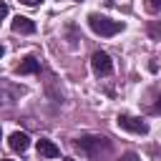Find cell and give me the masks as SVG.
<instances>
[{
	"instance_id": "obj_1",
	"label": "cell",
	"mask_w": 161,
	"mask_h": 161,
	"mask_svg": "<svg viewBox=\"0 0 161 161\" xmlns=\"http://www.w3.org/2000/svg\"><path fill=\"white\" fill-rule=\"evenodd\" d=\"M75 148L83 156H88L91 161H103L113 151V146H111V141L106 136H83V138L75 141Z\"/></svg>"
},
{
	"instance_id": "obj_2",
	"label": "cell",
	"mask_w": 161,
	"mask_h": 161,
	"mask_svg": "<svg viewBox=\"0 0 161 161\" xmlns=\"http://www.w3.org/2000/svg\"><path fill=\"white\" fill-rule=\"evenodd\" d=\"M88 25H91V30L96 35H103V38H111V35H116V33L123 30V23L121 20H111V18L98 15V13H91L88 15Z\"/></svg>"
},
{
	"instance_id": "obj_3",
	"label": "cell",
	"mask_w": 161,
	"mask_h": 161,
	"mask_svg": "<svg viewBox=\"0 0 161 161\" xmlns=\"http://www.w3.org/2000/svg\"><path fill=\"white\" fill-rule=\"evenodd\" d=\"M116 121H118V128H123V131H131V133H148V123H146L143 118H138V116L121 113Z\"/></svg>"
},
{
	"instance_id": "obj_4",
	"label": "cell",
	"mask_w": 161,
	"mask_h": 161,
	"mask_svg": "<svg viewBox=\"0 0 161 161\" xmlns=\"http://www.w3.org/2000/svg\"><path fill=\"white\" fill-rule=\"evenodd\" d=\"M91 65H93V73L96 75H108L113 70V63H111L108 53H103V50H96L91 55Z\"/></svg>"
},
{
	"instance_id": "obj_5",
	"label": "cell",
	"mask_w": 161,
	"mask_h": 161,
	"mask_svg": "<svg viewBox=\"0 0 161 161\" xmlns=\"http://www.w3.org/2000/svg\"><path fill=\"white\" fill-rule=\"evenodd\" d=\"M13 30L23 33V35H30V33H35V23L25 15H18V18H13Z\"/></svg>"
},
{
	"instance_id": "obj_6",
	"label": "cell",
	"mask_w": 161,
	"mask_h": 161,
	"mask_svg": "<svg viewBox=\"0 0 161 161\" xmlns=\"http://www.w3.org/2000/svg\"><path fill=\"white\" fill-rule=\"evenodd\" d=\"M38 70H40V63H38L33 55L23 58V60L18 63V68H15V73H20V75H30V73H38Z\"/></svg>"
},
{
	"instance_id": "obj_7",
	"label": "cell",
	"mask_w": 161,
	"mask_h": 161,
	"mask_svg": "<svg viewBox=\"0 0 161 161\" xmlns=\"http://www.w3.org/2000/svg\"><path fill=\"white\" fill-rule=\"evenodd\" d=\"M10 148L13 151H18V153H23V151H28V146H30V138L25 136V133H20V131H15V133H10Z\"/></svg>"
},
{
	"instance_id": "obj_8",
	"label": "cell",
	"mask_w": 161,
	"mask_h": 161,
	"mask_svg": "<svg viewBox=\"0 0 161 161\" xmlns=\"http://www.w3.org/2000/svg\"><path fill=\"white\" fill-rule=\"evenodd\" d=\"M38 153L45 156V158H58V156H60L58 146H55L53 141H48V138H40V141H38Z\"/></svg>"
},
{
	"instance_id": "obj_9",
	"label": "cell",
	"mask_w": 161,
	"mask_h": 161,
	"mask_svg": "<svg viewBox=\"0 0 161 161\" xmlns=\"http://www.w3.org/2000/svg\"><path fill=\"white\" fill-rule=\"evenodd\" d=\"M148 35L153 40H161V20H151L148 23Z\"/></svg>"
},
{
	"instance_id": "obj_10",
	"label": "cell",
	"mask_w": 161,
	"mask_h": 161,
	"mask_svg": "<svg viewBox=\"0 0 161 161\" xmlns=\"http://www.w3.org/2000/svg\"><path fill=\"white\" fill-rule=\"evenodd\" d=\"M146 8L153 10V13H158L161 10V0H146Z\"/></svg>"
},
{
	"instance_id": "obj_11",
	"label": "cell",
	"mask_w": 161,
	"mask_h": 161,
	"mask_svg": "<svg viewBox=\"0 0 161 161\" xmlns=\"http://www.w3.org/2000/svg\"><path fill=\"white\" fill-rule=\"evenodd\" d=\"M5 15H8V5L0 0V23H3V18H5Z\"/></svg>"
},
{
	"instance_id": "obj_12",
	"label": "cell",
	"mask_w": 161,
	"mask_h": 161,
	"mask_svg": "<svg viewBox=\"0 0 161 161\" xmlns=\"http://www.w3.org/2000/svg\"><path fill=\"white\" fill-rule=\"evenodd\" d=\"M123 161H138V158H136V153H126V156H123Z\"/></svg>"
},
{
	"instance_id": "obj_13",
	"label": "cell",
	"mask_w": 161,
	"mask_h": 161,
	"mask_svg": "<svg viewBox=\"0 0 161 161\" xmlns=\"http://www.w3.org/2000/svg\"><path fill=\"white\" fill-rule=\"evenodd\" d=\"M20 3H25V5H38V3H43V0H20Z\"/></svg>"
},
{
	"instance_id": "obj_14",
	"label": "cell",
	"mask_w": 161,
	"mask_h": 161,
	"mask_svg": "<svg viewBox=\"0 0 161 161\" xmlns=\"http://www.w3.org/2000/svg\"><path fill=\"white\" fill-rule=\"evenodd\" d=\"M3 53H5V48H3V45H0V55H3Z\"/></svg>"
},
{
	"instance_id": "obj_15",
	"label": "cell",
	"mask_w": 161,
	"mask_h": 161,
	"mask_svg": "<svg viewBox=\"0 0 161 161\" xmlns=\"http://www.w3.org/2000/svg\"><path fill=\"white\" fill-rule=\"evenodd\" d=\"M65 161H73V158H65Z\"/></svg>"
},
{
	"instance_id": "obj_16",
	"label": "cell",
	"mask_w": 161,
	"mask_h": 161,
	"mask_svg": "<svg viewBox=\"0 0 161 161\" xmlns=\"http://www.w3.org/2000/svg\"><path fill=\"white\" fill-rule=\"evenodd\" d=\"M3 161H10V158H3Z\"/></svg>"
},
{
	"instance_id": "obj_17",
	"label": "cell",
	"mask_w": 161,
	"mask_h": 161,
	"mask_svg": "<svg viewBox=\"0 0 161 161\" xmlns=\"http://www.w3.org/2000/svg\"><path fill=\"white\" fill-rule=\"evenodd\" d=\"M0 133H3V131H0Z\"/></svg>"
}]
</instances>
